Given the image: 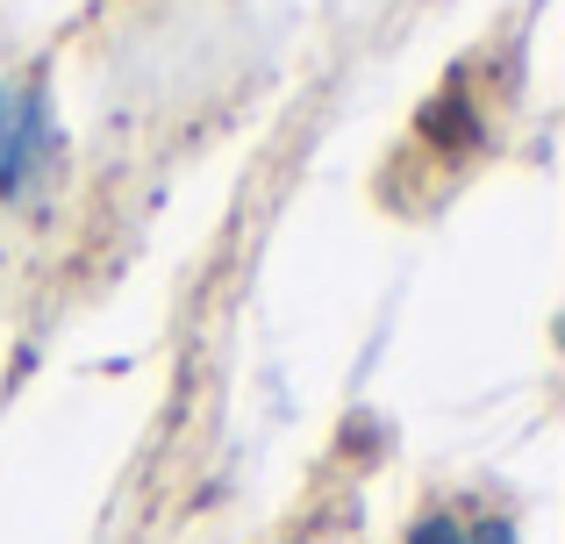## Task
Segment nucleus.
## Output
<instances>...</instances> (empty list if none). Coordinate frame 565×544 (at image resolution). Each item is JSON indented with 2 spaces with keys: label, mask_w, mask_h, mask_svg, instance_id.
<instances>
[{
  "label": "nucleus",
  "mask_w": 565,
  "mask_h": 544,
  "mask_svg": "<svg viewBox=\"0 0 565 544\" xmlns=\"http://www.w3.org/2000/svg\"><path fill=\"white\" fill-rule=\"evenodd\" d=\"M51 166V94L36 79H0V201H22Z\"/></svg>",
  "instance_id": "1"
},
{
  "label": "nucleus",
  "mask_w": 565,
  "mask_h": 544,
  "mask_svg": "<svg viewBox=\"0 0 565 544\" xmlns=\"http://www.w3.org/2000/svg\"><path fill=\"white\" fill-rule=\"evenodd\" d=\"M408 544H466V523H458L451 509H423V516L408 523Z\"/></svg>",
  "instance_id": "2"
},
{
  "label": "nucleus",
  "mask_w": 565,
  "mask_h": 544,
  "mask_svg": "<svg viewBox=\"0 0 565 544\" xmlns=\"http://www.w3.org/2000/svg\"><path fill=\"white\" fill-rule=\"evenodd\" d=\"M466 544H523V531H515V516H480L466 531Z\"/></svg>",
  "instance_id": "3"
}]
</instances>
